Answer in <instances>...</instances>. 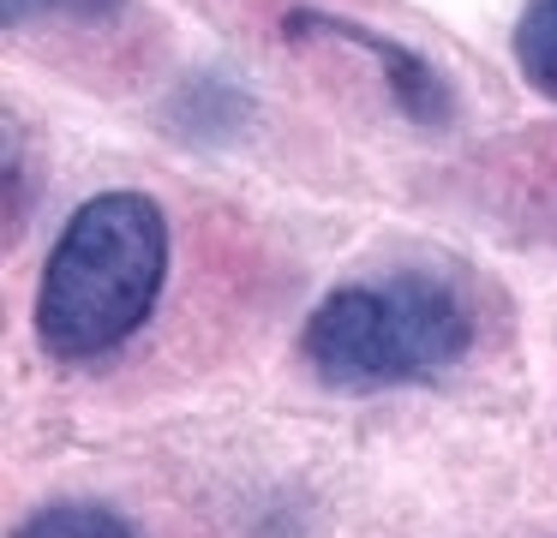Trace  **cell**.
<instances>
[{
  "label": "cell",
  "instance_id": "cell-1",
  "mask_svg": "<svg viewBox=\"0 0 557 538\" xmlns=\"http://www.w3.org/2000/svg\"><path fill=\"white\" fill-rule=\"evenodd\" d=\"M169 275V222L145 191H102L61 227L37 293V341L66 365L114 353Z\"/></svg>",
  "mask_w": 557,
  "mask_h": 538
},
{
  "label": "cell",
  "instance_id": "cell-2",
  "mask_svg": "<svg viewBox=\"0 0 557 538\" xmlns=\"http://www.w3.org/2000/svg\"><path fill=\"white\" fill-rule=\"evenodd\" d=\"M468 305L437 275H384V281L336 287L312 311L300 347L318 383L342 395L401 389V383H432L468 353Z\"/></svg>",
  "mask_w": 557,
  "mask_h": 538
},
{
  "label": "cell",
  "instance_id": "cell-3",
  "mask_svg": "<svg viewBox=\"0 0 557 538\" xmlns=\"http://www.w3.org/2000/svg\"><path fill=\"white\" fill-rule=\"evenodd\" d=\"M288 24H312V30L342 36V42H354V48H366V54H377V60H384V72H389V90H396L401 114L425 120V126H444V120H449V84L437 78V72L425 66L413 48H401V42H389V36L366 30V24H342V18H330V12H294Z\"/></svg>",
  "mask_w": 557,
  "mask_h": 538
},
{
  "label": "cell",
  "instance_id": "cell-4",
  "mask_svg": "<svg viewBox=\"0 0 557 538\" xmlns=\"http://www.w3.org/2000/svg\"><path fill=\"white\" fill-rule=\"evenodd\" d=\"M516 66L545 102H557V0H533L516 24Z\"/></svg>",
  "mask_w": 557,
  "mask_h": 538
},
{
  "label": "cell",
  "instance_id": "cell-5",
  "mask_svg": "<svg viewBox=\"0 0 557 538\" xmlns=\"http://www.w3.org/2000/svg\"><path fill=\"white\" fill-rule=\"evenodd\" d=\"M13 538H138V533L97 502H54V509L30 514Z\"/></svg>",
  "mask_w": 557,
  "mask_h": 538
},
{
  "label": "cell",
  "instance_id": "cell-6",
  "mask_svg": "<svg viewBox=\"0 0 557 538\" xmlns=\"http://www.w3.org/2000/svg\"><path fill=\"white\" fill-rule=\"evenodd\" d=\"M54 7H61V12H78V18H109L121 0H54Z\"/></svg>",
  "mask_w": 557,
  "mask_h": 538
}]
</instances>
